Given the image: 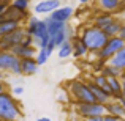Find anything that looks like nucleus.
Wrapping results in <instances>:
<instances>
[{
	"instance_id": "f257e3e1",
	"label": "nucleus",
	"mask_w": 125,
	"mask_h": 121,
	"mask_svg": "<svg viewBox=\"0 0 125 121\" xmlns=\"http://www.w3.org/2000/svg\"><path fill=\"white\" fill-rule=\"evenodd\" d=\"M79 36L83 38V41L87 44L89 50L95 52V54H97V52L106 44V41L109 40V36H108L106 32L101 30V28H98V27H95V25L94 27H85L84 30L81 32Z\"/></svg>"
},
{
	"instance_id": "473e14b6",
	"label": "nucleus",
	"mask_w": 125,
	"mask_h": 121,
	"mask_svg": "<svg viewBox=\"0 0 125 121\" xmlns=\"http://www.w3.org/2000/svg\"><path fill=\"white\" fill-rule=\"evenodd\" d=\"M120 36L125 40V22H124V25H122V30H120Z\"/></svg>"
},
{
	"instance_id": "aec40b11",
	"label": "nucleus",
	"mask_w": 125,
	"mask_h": 121,
	"mask_svg": "<svg viewBox=\"0 0 125 121\" xmlns=\"http://www.w3.org/2000/svg\"><path fill=\"white\" fill-rule=\"evenodd\" d=\"M108 63L114 65L116 68H119V69H122V71L125 69V46L120 49L119 52H116L109 60H108Z\"/></svg>"
},
{
	"instance_id": "1a4fd4ad",
	"label": "nucleus",
	"mask_w": 125,
	"mask_h": 121,
	"mask_svg": "<svg viewBox=\"0 0 125 121\" xmlns=\"http://www.w3.org/2000/svg\"><path fill=\"white\" fill-rule=\"evenodd\" d=\"M11 52H13V54H16L19 58L37 57V54H38V50L35 49V46H29V44H24V42L13 46V47H11Z\"/></svg>"
},
{
	"instance_id": "20e7f679",
	"label": "nucleus",
	"mask_w": 125,
	"mask_h": 121,
	"mask_svg": "<svg viewBox=\"0 0 125 121\" xmlns=\"http://www.w3.org/2000/svg\"><path fill=\"white\" fill-rule=\"evenodd\" d=\"M21 116V107L14 97L8 91L0 93V120H18Z\"/></svg>"
},
{
	"instance_id": "b1692460",
	"label": "nucleus",
	"mask_w": 125,
	"mask_h": 121,
	"mask_svg": "<svg viewBox=\"0 0 125 121\" xmlns=\"http://www.w3.org/2000/svg\"><path fill=\"white\" fill-rule=\"evenodd\" d=\"M100 73L104 74V76H108V77H122V69L116 68L114 65L108 63V61H106V65H104V66H101Z\"/></svg>"
},
{
	"instance_id": "e433bc0d",
	"label": "nucleus",
	"mask_w": 125,
	"mask_h": 121,
	"mask_svg": "<svg viewBox=\"0 0 125 121\" xmlns=\"http://www.w3.org/2000/svg\"><path fill=\"white\" fill-rule=\"evenodd\" d=\"M5 21V16H3V13H0V22Z\"/></svg>"
},
{
	"instance_id": "4be33fe9",
	"label": "nucleus",
	"mask_w": 125,
	"mask_h": 121,
	"mask_svg": "<svg viewBox=\"0 0 125 121\" xmlns=\"http://www.w3.org/2000/svg\"><path fill=\"white\" fill-rule=\"evenodd\" d=\"M122 25H124V22L120 21V19H114L109 25H106V27L103 28V30L108 33V36H116V35H120Z\"/></svg>"
},
{
	"instance_id": "72a5a7b5",
	"label": "nucleus",
	"mask_w": 125,
	"mask_h": 121,
	"mask_svg": "<svg viewBox=\"0 0 125 121\" xmlns=\"http://www.w3.org/2000/svg\"><path fill=\"white\" fill-rule=\"evenodd\" d=\"M122 91H124V96H125V79H122Z\"/></svg>"
},
{
	"instance_id": "c756f323",
	"label": "nucleus",
	"mask_w": 125,
	"mask_h": 121,
	"mask_svg": "<svg viewBox=\"0 0 125 121\" xmlns=\"http://www.w3.org/2000/svg\"><path fill=\"white\" fill-rule=\"evenodd\" d=\"M113 120H120V118H119L117 115H113V113H109V112H108V115H106V113L103 115V121H113Z\"/></svg>"
},
{
	"instance_id": "412c9836",
	"label": "nucleus",
	"mask_w": 125,
	"mask_h": 121,
	"mask_svg": "<svg viewBox=\"0 0 125 121\" xmlns=\"http://www.w3.org/2000/svg\"><path fill=\"white\" fill-rule=\"evenodd\" d=\"M106 110L109 113H113V115H117L119 118H125V107L120 104V101H117V102H108L106 104Z\"/></svg>"
},
{
	"instance_id": "f8f14e48",
	"label": "nucleus",
	"mask_w": 125,
	"mask_h": 121,
	"mask_svg": "<svg viewBox=\"0 0 125 121\" xmlns=\"http://www.w3.org/2000/svg\"><path fill=\"white\" fill-rule=\"evenodd\" d=\"M21 66H22V74L25 76H33L38 71V61L35 57H27V58H21Z\"/></svg>"
},
{
	"instance_id": "cd10ccee",
	"label": "nucleus",
	"mask_w": 125,
	"mask_h": 121,
	"mask_svg": "<svg viewBox=\"0 0 125 121\" xmlns=\"http://www.w3.org/2000/svg\"><path fill=\"white\" fill-rule=\"evenodd\" d=\"M10 5L16 6V8L22 9V11H27L29 9V5H30V0H11Z\"/></svg>"
},
{
	"instance_id": "5701e85b",
	"label": "nucleus",
	"mask_w": 125,
	"mask_h": 121,
	"mask_svg": "<svg viewBox=\"0 0 125 121\" xmlns=\"http://www.w3.org/2000/svg\"><path fill=\"white\" fill-rule=\"evenodd\" d=\"M46 22H48V30H49V35H51V36H54L57 32H60L62 28L67 27V22L55 21V19H52V17H48Z\"/></svg>"
},
{
	"instance_id": "58836bf2",
	"label": "nucleus",
	"mask_w": 125,
	"mask_h": 121,
	"mask_svg": "<svg viewBox=\"0 0 125 121\" xmlns=\"http://www.w3.org/2000/svg\"><path fill=\"white\" fill-rule=\"evenodd\" d=\"M0 79H3V71H0Z\"/></svg>"
},
{
	"instance_id": "a19ab883",
	"label": "nucleus",
	"mask_w": 125,
	"mask_h": 121,
	"mask_svg": "<svg viewBox=\"0 0 125 121\" xmlns=\"http://www.w3.org/2000/svg\"><path fill=\"white\" fill-rule=\"evenodd\" d=\"M0 2H8V3H11V0H0Z\"/></svg>"
},
{
	"instance_id": "ddd939ff",
	"label": "nucleus",
	"mask_w": 125,
	"mask_h": 121,
	"mask_svg": "<svg viewBox=\"0 0 125 121\" xmlns=\"http://www.w3.org/2000/svg\"><path fill=\"white\" fill-rule=\"evenodd\" d=\"M3 16H5V19H14V21L22 22L27 17V11H22V9L16 8V6H13V5H8L6 9L3 11Z\"/></svg>"
},
{
	"instance_id": "a211bd4d",
	"label": "nucleus",
	"mask_w": 125,
	"mask_h": 121,
	"mask_svg": "<svg viewBox=\"0 0 125 121\" xmlns=\"http://www.w3.org/2000/svg\"><path fill=\"white\" fill-rule=\"evenodd\" d=\"M114 19H116V17L113 16V13H111V11H104V13H101V14H98L97 17H95L94 25L103 30V28L106 27V25H109L111 22L114 21Z\"/></svg>"
},
{
	"instance_id": "dca6fc26",
	"label": "nucleus",
	"mask_w": 125,
	"mask_h": 121,
	"mask_svg": "<svg viewBox=\"0 0 125 121\" xmlns=\"http://www.w3.org/2000/svg\"><path fill=\"white\" fill-rule=\"evenodd\" d=\"M109 87H111V94L114 99L119 101L124 96L122 91V77H109Z\"/></svg>"
},
{
	"instance_id": "423d86ee",
	"label": "nucleus",
	"mask_w": 125,
	"mask_h": 121,
	"mask_svg": "<svg viewBox=\"0 0 125 121\" xmlns=\"http://www.w3.org/2000/svg\"><path fill=\"white\" fill-rule=\"evenodd\" d=\"M125 46V40L120 35H116V36H109V40L106 41V44L103 46V47L100 49V50L97 52V57L98 60L101 61V63H104V61H108L111 57H113L116 52H119L120 49H122Z\"/></svg>"
},
{
	"instance_id": "7ed1b4c3",
	"label": "nucleus",
	"mask_w": 125,
	"mask_h": 121,
	"mask_svg": "<svg viewBox=\"0 0 125 121\" xmlns=\"http://www.w3.org/2000/svg\"><path fill=\"white\" fill-rule=\"evenodd\" d=\"M68 91H70V96L74 102H98L94 91L89 87V82L73 80L68 85Z\"/></svg>"
},
{
	"instance_id": "39448f33",
	"label": "nucleus",
	"mask_w": 125,
	"mask_h": 121,
	"mask_svg": "<svg viewBox=\"0 0 125 121\" xmlns=\"http://www.w3.org/2000/svg\"><path fill=\"white\" fill-rule=\"evenodd\" d=\"M0 71L10 73L14 76L22 74V66H21V58L11 50H3L0 49Z\"/></svg>"
},
{
	"instance_id": "f704fd0d",
	"label": "nucleus",
	"mask_w": 125,
	"mask_h": 121,
	"mask_svg": "<svg viewBox=\"0 0 125 121\" xmlns=\"http://www.w3.org/2000/svg\"><path fill=\"white\" fill-rule=\"evenodd\" d=\"M119 101H120V104H122V105L125 107V96H122V97H120V99H119Z\"/></svg>"
},
{
	"instance_id": "a878e982",
	"label": "nucleus",
	"mask_w": 125,
	"mask_h": 121,
	"mask_svg": "<svg viewBox=\"0 0 125 121\" xmlns=\"http://www.w3.org/2000/svg\"><path fill=\"white\" fill-rule=\"evenodd\" d=\"M51 38H52V40H54V42H55V44H57V47H59V46H60V44H62V42H63V41H67V40H68L67 27H65V28H62L60 32H57V33H55L54 36H51Z\"/></svg>"
},
{
	"instance_id": "f03ea898",
	"label": "nucleus",
	"mask_w": 125,
	"mask_h": 121,
	"mask_svg": "<svg viewBox=\"0 0 125 121\" xmlns=\"http://www.w3.org/2000/svg\"><path fill=\"white\" fill-rule=\"evenodd\" d=\"M27 33L33 35L37 44L40 46V49L48 47L49 41H51V35L48 30V22L46 21H40L37 17H30L27 24Z\"/></svg>"
},
{
	"instance_id": "ea45409f",
	"label": "nucleus",
	"mask_w": 125,
	"mask_h": 121,
	"mask_svg": "<svg viewBox=\"0 0 125 121\" xmlns=\"http://www.w3.org/2000/svg\"><path fill=\"white\" fill-rule=\"evenodd\" d=\"M79 2H81V3H87L89 0H79Z\"/></svg>"
},
{
	"instance_id": "6e6552de",
	"label": "nucleus",
	"mask_w": 125,
	"mask_h": 121,
	"mask_svg": "<svg viewBox=\"0 0 125 121\" xmlns=\"http://www.w3.org/2000/svg\"><path fill=\"white\" fill-rule=\"evenodd\" d=\"M27 27H18L14 32H11V33L5 35V36L0 38V49H3V50H11L13 46L16 44H21V42H24L25 36H27Z\"/></svg>"
},
{
	"instance_id": "f3484780",
	"label": "nucleus",
	"mask_w": 125,
	"mask_h": 121,
	"mask_svg": "<svg viewBox=\"0 0 125 121\" xmlns=\"http://www.w3.org/2000/svg\"><path fill=\"white\" fill-rule=\"evenodd\" d=\"M18 27H21V22L14 21V19H5L3 22H0V38L5 36V35L14 32Z\"/></svg>"
},
{
	"instance_id": "6ab92c4d",
	"label": "nucleus",
	"mask_w": 125,
	"mask_h": 121,
	"mask_svg": "<svg viewBox=\"0 0 125 121\" xmlns=\"http://www.w3.org/2000/svg\"><path fill=\"white\" fill-rule=\"evenodd\" d=\"M100 8H103L104 11L116 13L122 9V0H98Z\"/></svg>"
},
{
	"instance_id": "9b49d317",
	"label": "nucleus",
	"mask_w": 125,
	"mask_h": 121,
	"mask_svg": "<svg viewBox=\"0 0 125 121\" xmlns=\"http://www.w3.org/2000/svg\"><path fill=\"white\" fill-rule=\"evenodd\" d=\"M71 16H73V8L71 6H59L49 14V17L55 19V21H60V22H68Z\"/></svg>"
},
{
	"instance_id": "4c0bfd02",
	"label": "nucleus",
	"mask_w": 125,
	"mask_h": 121,
	"mask_svg": "<svg viewBox=\"0 0 125 121\" xmlns=\"http://www.w3.org/2000/svg\"><path fill=\"white\" fill-rule=\"evenodd\" d=\"M122 79H125V69L122 71Z\"/></svg>"
},
{
	"instance_id": "0eeeda50",
	"label": "nucleus",
	"mask_w": 125,
	"mask_h": 121,
	"mask_svg": "<svg viewBox=\"0 0 125 121\" xmlns=\"http://www.w3.org/2000/svg\"><path fill=\"white\" fill-rule=\"evenodd\" d=\"M74 112L87 120L95 115H104L108 110H106V104L101 102H74Z\"/></svg>"
},
{
	"instance_id": "2f4dec72",
	"label": "nucleus",
	"mask_w": 125,
	"mask_h": 121,
	"mask_svg": "<svg viewBox=\"0 0 125 121\" xmlns=\"http://www.w3.org/2000/svg\"><path fill=\"white\" fill-rule=\"evenodd\" d=\"M3 91H6V85L2 82V79H0V93H3Z\"/></svg>"
},
{
	"instance_id": "c85d7f7f",
	"label": "nucleus",
	"mask_w": 125,
	"mask_h": 121,
	"mask_svg": "<svg viewBox=\"0 0 125 121\" xmlns=\"http://www.w3.org/2000/svg\"><path fill=\"white\" fill-rule=\"evenodd\" d=\"M57 47V44L54 42V40L51 38V41H49V44H48V47H46V50H48V54L49 55H52V52H54V49Z\"/></svg>"
},
{
	"instance_id": "2eb2a0df",
	"label": "nucleus",
	"mask_w": 125,
	"mask_h": 121,
	"mask_svg": "<svg viewBox=\"0 0 125 121\" xmlns=\"http://www.w3.org/2000/svg\"><path fill=\"white\" fill-rule=\"evenodd\" d=\"M89 87H90V90L94 91V94H95V97H97L98 102H101V104H108V102L111 101V94H109V93H106V91H104L101 87H98L95 82H89Z\"/></svg>"
},
{
	"instance_id": "9d476101",
	"label": "nucleus",
	"mask_w": 125,
	"mask_h": 121,
	"mask_svg": "<svg viewBox=\"0 0 125 121\" xmlns=\"http://www.w3.org/2000/svg\"><path fill=\"white\" fill-rule=\"evenodd\" d=\"M59 6H60V2H59V0H43V2L35 5L33 11L37 13V14H51Z\"/></svg>"
},
{
	"instance_id": "393cba45",
	"label": "nucleus",
	"mask_w": 125,
	"mask_h": 121,
	"mask_svg": "<svg viewBox=\"0 0 125 121\" xmlns=\"http://www.w3.org/2000/svg\"><path fill=\"white\" fill-rule=\"evenodd\" d=\"M70 55H73V41L67 40L59 46V57L67 58V57H70Z\"/></svg>"
},
{
	"instance_id": "c9c22d12",
	"label": "nucleus",
	"mask_w": 125,
	"mask_h": 121,
	"mask_svg": "<svg viewBox=\"0 0 125 121\" xmlns=\"http://www.w3.org/2000/svg\"><path fill=\"white\" fill-rule=\"evenodd\" d=\"M120 13H122V19H124V21H125V6H124L122 9H120Z\"/></svg>"
},
{
	"instance_id": "4468645a",
	"label": "nucleus",
	"mask_w": 125,
	"mask_h": 121,
	"mask_svg": "<svg viewBox=\"0 0 125 121\" xmlns=\"http://www.w3.org/2000/svg\"><path fill=\"white\" fill-rule=\"evenodd\" d=\"M87 52H90V50H89L87 44L83 41V38L74 36L73 38V55L76 58H81V57H84V55H87Z\"/></svg>"
},
{
	"instance_id": "7c9ffc66",
	"label": "nucleus",
	"mask_w": 125,
	"mask_h": 121,
	"mask_svg": "<svg viewBox=\"0 0 125 121\" xmlns=\"http://www.w3.org/2000/svg\"><path fill=\"white\" fill-rule=\"evenodd\" d=\"M13 91H14V94H18V96H19V94L24 93V88H22V87H14V90H13Z\"/></svg>"
},
{
	"instance_id": "bb28decb",
	"label": "nucleus",
	"mask_w": 125,
	"mask_h": 121,
	"mask_svg": "<svg viewBox=\"0 0 125 121\" xmlns=\"http://www.w3.org/2000/svg\"><path fill=\"white\" fill-rule=\"evenodd\" d=\"M49 57H51V55L48 54V50H46V47H43V49H40V50H38V54H37V57H35V58H37L38 65L41 66V65H44L46 61H48V58H49Z\"/></svg>"
}]
</instances>
